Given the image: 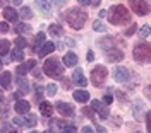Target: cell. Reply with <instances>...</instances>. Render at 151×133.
<instances>
[{"mask_svg":"<svg viewBox=\"0 0 151 133\" xmlns=\"http://www.w3.org/2000/svg\"><path fill=\"white\" fill-rule=\"evenodd\" d=\"M132 19L131 12L125 9L124 5H112L108 9V22L112 26H124V24H129Z\"/></svg>","mask_w":151,"mask_h":133,"instance_id":"1","label":"cell"},{"mask_svg":"<svg viewBox=\"0 0 151 133\" xmlns=\"http://www.w3.org/2000/svg\"><path fill=\"white\" fill-rule=\"evenodd\" d=\"M65 21L72 29H81L84 26V22L88 21V12L81 7H72V9L67 10Z\"/></svg>","mask_w":151,"mask_h":133,"instance_id":"2","label":"cell"},{"mask_svg":"<svg viewBox=\"0 0 151 133\" xmlns=\"http://www.w3.org/2000/svg\"><path fill=\"white\" fill-rule=\"evenodd\" d=\"M132 58L136 63H150L151 62V45L146 43V41H141L134 46V51H132Z\"/></svg>","mask_w":151,"mask_h":133,"instance_id":"3","label":"cell"},{"mask_svg":"<svg viewBox=\"0 0 151 133\" xmlns=\"http://www.w3.org/2000/svg\"><path fill=\"white\" fill-rule=\"evenodd\" d=\"M43 72L48 77H52V79H62V75H64V66H62L60 60L57 57H52L43 63Z\"/></svg>","mask_w":151,"mask_h":133,"instance_id":"4","label":"cell"},{"mask_svg":"<svg viewBox=\"0 0 151 133\" xmlns=\"http://www.w3.org/2000/svg\"><path fill=\"white\" fill-rule=\"evenodd\" d=\"M106 75H108L106 66L96 65L93 70H91V84H93L94 87H101L105 84V80H106Z\"/></svg>","mask_w":151,"mask_h":133,"instance_id":"5","label":"cell"},{"mask_svg":"<svg viewBox=\"0 0 151 133\" xmlns=\"http://www.w3.org/2000/svg\"><path fill=\"white\" fill-rule=\"evenodd\" d=\"M129 7L132 9V12H136L137 16H148L151 12V4L146 0H129Z\"/></svg>","mask_w":151,"mask_h":133,"instance_id":"6","label":"cell"},{"mask_svg":"<svg viewBox=\"0 0 151 133\" xmlns=\"http://www.w3.org/2000/svg\"><path fill=\"white\" fill-rule=\"evenodd\" d=\"M55 109L62 114V116H65V118H72V116L76 114L74 106L70 104V103H64V101H58V103L55 104Z\"/></svg>","mask_w":151,"mask_h":133,"instance_id":"7","label":"cell"},{"mask_svg":"<svg viewBox=\"0 0 151 133\" xmlns=\"http://www.w3.org/2000/svg\"><path fill=\"white\" fill-rule=\"evenodd\" d=\"M91 108H93L94 111L100 114V118H101V120H106V118L110 116V111H108V104H105L103 101H98V99H94L93 103H91Z\"/></svg>","mask_w":151,"mask_h":133,"instance_id":"8","label":"cell"},{"mask_svg":"<svg viewBox=\"0 0 151 133\" xmlns=\"http://www.w3.org/2000/svg\"><path fill=\"white\" fill-rule=\"evenodd\" d=\"M113 77H115V80H117V82L125 84V82H129V80H131V72H129L125 66H117V68L113 70Z\"/></svg>","mask_w":151,"mask_h":133,"instance_id":"9","label":"cell"},{"mask_svg":"<svg viewBox=\"0 0 151 133\" xmlns=\"http://www.w3.org/2000/svg\"><path fill=\"white\" fill-rule=\"evenodd\" d=\"M105 58H106L108 62L115 63V62L124 60V53H122V50H119V48H108V50L105 51Z\"/></svg>","mask_w":151,"mask_h":133,"instance_id":"10","label":"cell"},{"mask_svg":"<svg viewBox=\"0 0 151 133\" xmlns=\"http://www.w3.org/2000/svg\"><path fill=\"white\" fill-rule=\"evenodd\" d=\"M2 16H4V19L7 21V22H17V19H19L21 14H19L14 7H5L4 12H2Z\"/></svg>","mask_w":151,"mask_h":133,"instance_id":"11","label":"cell"},{"mask_svg":"<svg viewBox=\"0 0 151 133\" xmlns=\"http://www.w3.org/2000/svg\"><path fill=\"white\" fill-rule=\"evenodd\" d=\"M35 65H36V62L35 60H28V62H24V63H21V65L17 66V75H26L28 72H31V70H35Z\"/></svg>","mask_w":151,"mask_h":133,"instance_id":"12","label":"cell"},{"mask_svg":"<svg viewBox=\"0 0 151 133\" xmlns=\"http://www.w3.org/2000/svg\"><path fill=\"white\" fill-rule=\"evenodd\" d=\"M29 108H31V106H29V103L26 101V99H19V101L14 103V109H16L17 114H28Z\"/></svg>","mask_w":151,"mask_h":133,"instance_id":"13","label":"cell"},{"mask_svg":"<svg viewBox=\"0 0 151 133\" xmlns=\"http://www.w3.org/2000/svg\"><path fill=\"white\" fill-rule=\"evenodd\" d=\"M72 80H74L76 86H81V87L88 86V80H86V77H84V74H83L81 68H76L74 70V74H72Z\"/></svg>","mask_w":151,"mask_h":133,"instance_id":"14","label":"cell"},{"mask_svg":"<svg viewBox=\"0 0 151 133\" xmlns=\"http://www.w3.org/2000/svg\"><path fill=\"white\" fill-rule=\"evenodd\" d=\"M45 43H47V41H45V33H43V31H40L36 36H35V41H33V51L38 55V53H40V50H41V46H43Z\"/></svg>","mask_w":151,"mask_h":133,"instance_id":"15","label":"cell"},{"mask_svg":"<svg viewBox=\"0 0 151 133\" xmlns=\"http://www.w3.org/2000/svg\"><path fill=\"white\" fill-rule=\"evenodd\" d=\"M48 34L52 36V38H60V36H64V28L60 26V24H50L48 26Z\"/></svg>","mask_w":151,"mask_h":133,"instance_id":"16","label":"cell"},{"mask_svg":"<svg viewBox=\"0 0 151 133\" xmlns=\"http://www.w3.org/2000/svg\"><path fill=\"white\" fill-rule=\"evenodd\" d=\"M35 2H36V7L41 10L43 16H47L48 17V16L52 14V5L48 4V0H35Z\"/></svg>","mask_w":151,"mask_h":133,"instance_id":"17","label":"cell"},{"mask_svg":"<svg viewBox=\"0 0 151 133\" xmlns=\"http://www.w3.org/2000/svg\"><path fill=\"white\" fill-rule=\"evenodd\" d=\"M74 99L76 101H77V103H81V104H84V103H88V101H89V92H88V91H84V89H83V91H81V89H77V91H74Z\"/></svg>","mask_w":151,"mask_h":133,"instance_id":"18","label":"cell"},{"mask_svg":"<svg viewBox=\"0 0 151 133\" xmlns=\"http://www.w3.org/2000/svg\"><path fill=\"white\" fill-rule=\"evenodd\" d=\"M64 65L65 66H76L77 65V55L72 51H67L64 55Z\"/></svg>","mask_w":151,"mask_h":133,"instance_id":"19","label":"cell"},{"mask_svg":"<svg viewBox=\"0 0 151 133\" xmlns=\"http://www.w3.org/2000/svg\"><path fill=\"white\" fill-rule=\"evenodd\" d=\"M53 109H55L53 104H50V103H47V101H41V103H40V111H41L43 116H47V118L53 114Z\"/></svg>","mask_w":151,"mask_h":133,"instance_id":"20","label":"cell"},{"mask_svg":"<svg viewBox=\"0 0 151 133\" xmlns=\"http://www.w3.org/2000/svg\"><path fill=\"white\" fill-rule=\"evenodd\" d=\"M38 123V116L33 113H28L24 116V128H35Z\"/></svg>","mask_w":151,"mask_h":133,"instance_id":"21","label":"cell"},{"mask_svg":"<svg viewBox=\"0 0 151 133\" xmlns=\"http://www.w3.org/2000/svg\"><path fill=\"white\" fill-rule=\"evenodd\" d=\"M0 79H2V89H4V91H7V89L10 87V84H12V74L7 72V70H4Z\"/></svg>","mask_w":151,"mask_h":133,"instance_id":"22","label":"cell"},{"mask_svg":"<svg viewBox=\"0 0 151 133\" xmlns=\"http://www.w3.org/2000/svg\"><path fill=\"white\" fill-rule=\"evenodd\" d=\"M14 31L17 33L19 36H28V34H31V26L26 24V22H22V24H17L14 28Z\"/></svg>","mask_w":151,"mask_h":133,"instance_id":"23","label":"cell"},{"mask_svg":"<svg viewBox=\"0 0 151 133\" xmlns=\"http://www.w3.org/2000/svg\"><path fill=\"white\" fill-rule=\"evenodd\" d=\"M53 50H55V45H53L52 41H47V43L41 46V50H40V53H38V55H40V58H43V57H47L48 53H52Z\"/></svg>","mask_w":151,"mask_h":133,"instance_id":"24","label":"cell"},{"mask_svg":"<svg viewBox=\"0 0 151 133\" xmlns=\"http://www.w3.org/2000/svg\"><path fill=\"white\" fill-rule=\"evenodd\" d=\"M142 109H144V104H142L141 101H137L136 104H134V109H132V116L137 120V121H141L142 120Z\"/></svg>","mask_w":151,"mask_h":133,"instance_id":"25","label":"cell"},{"mask_svg":"<svg viewBox=\"0 0 151 133\" xmlns=\"http://www.w3.org/2000/svg\"><path fill=\"white\" fill-rule=\"evenodd\" d=\"M14 82H16V84L19 86V91H22L24 94H26V92L29 91V84H28V80H26V79H22V75H17Z\"/></svg>","mask_w":151,"mask_h":133,"instance_id":"26","label":"cell"},{"mask_svg":"<svg viewBox=\"0 0 151 133\" xmlns=\"http://www.w3.org/2000/svg\"><path fill=\"white\" fill-rule=\"evenodd\" d=\"M10 60H12V62H22V60H24L22 50H21V48H14L12 53H10Z\"/></svg>","mask_w":151,"mask_h":133,"instance_id":"27","label":"cell"},{"mask_svg":"<svg viewBox=\"0 0 151 133\" xmlns=\"http://www.w3.org/2000/svg\"><path fill=\"white\" fill-rule=\"evenodd\" d=\"M50 125H52L53 132H55V130H58V133H60V132H62V130L67 126V123L64 121V120H52V121H50Z\"/></svg>","mask_w":151,"mask_h":133,"instance_id":"28","label":"cell"},{"mask_svg":"<svg viewBox=\"0 0 151 133\" xmlns=\"http://www.w3.org/2000/svg\"><path fill=\"white\" fill-rule=\"evenodd\" d=\"M9 48H10V43L7 39H2V41H0V55L5 57V55L9 53Z\"/></svg>","mask_w":151,"mask_h":133,"instance_id":"29","label":"cell"},{"mask_svg":"<svg viewBox=\"0 0 151 133\" xmlns=\"http://www.w3.org/2000/svg\"><path fill=\"white\" fill-rule=\"evenodd\" d=\"M93 31H98V33H106L108 28L105 26L101 21H94V22H93Z\"/></svg>","mask_w":151,"mask_h":133,"instance_id":"30","label":"cell"},{"mask_svg":"<svg viewBox=\"0 0 151 133\" xmlns=\"http://www.w3.org/2000/svg\"><path fill=\"white\" fill-rule=\"evenodd\" d=\"M19 14H21V17L22 19H33V12H31V9L29 7H21V10H19Z\"/></svg>","mask_w":151,"mask_h":133,"instance_id":"31","label":"cell"},{"mask_svg":"<svg viewBox=\"0 0 151 133\" xmlns=\"http://www.w3.org/2000/svg\"><path fill=\"white\" fill-rule=\"evenodd\" d=\"M150 34H151V26L150 24H144L141 28V31H139V36H141V38H148Z\"/></svg>","mask_w":151,"mask_h":133,"instance_id":"32","label":"cell"},{"mask_svg":"<svg viewBox=\"0 0 151 133\" xmlns=\"http://www.w3.org/2000/svg\"><path fill=\"white\" fill-rule=\"evenodd\" d=\"M26 46H28V41H26V38H24V36H19V38L16 39V48H21V50H24Z\"/></svg>","mask_w":151,"mask_h":133,"instance_id":"33","label":"cell"},{"mask_svg":"<svg viewBox=\"0 0 151 133\" xmlns=\"http://www.w3.org/2000/svg\"><path fill=\"white\" fill-rule=\"evenodd\" d=\"M35 99L38 103H41L43 99V92H41V86H35Z\"/></svg>","mask_w":151,"mask_h":133,"instance_id":"34","label":"cell"},{"mask_svg":"<svg viewBox=\"0 0 151 133\" xmlns=\"http://www.w3.org/2000/svg\"><path fill=\"white\" fill-rule=\"evenodd\" d=\"M57 91H58V87H57L55 84H48L47 86V94L48 96H55Z\"/></svg>","mask_w":151,"mask_h":133,"instance_id":"35","label":"cell"},{"mask_svg":"<svg viewBox=\"0 0 151 133\" xmlns=\"http://www.w3.org/2000/svg\"><path fill=\"white\" fill-rule=\"evenodd\" d=\"M94 113L96 111H94L93 108H83V114L88 116V118H94Z\"/></svg>","mask_w":151,"mask_h":133,"instance_id":"36","label":"cell"},{"mask_svg":"<svg viewBox=\"0 0 151 133\" xmlns=\"http://www.w3.org/2000/svg\"><path fill=\"white\" fill-rule=\"evenodd\" d=\"M12 125H14L16 128H24V120H21V118H12Z\"/></svg>","mask_w":151,"mask_h":133,"instance_id":"37","label":"cell"},{"mask_svg":"<svg viewBox=\"0 0 151 133\" xmlns=\"http://www.w3.org/2000/svg\"><path fill=\"white\" fill-rule=\"evenodd\" d=\"M146 128H148V133H151V111L146 113Z\"/></svg>","mask_w":151,"mask_h":133,"instance_id":"38","label":"cell"},{"mask_svg":"<svg viewBox=\"0 0 151 133\" xmlns=\"http://www.w3.org/2000/svg\"><path fill=\"white\" fill-rule=\"evenodd\" d=\"M60 133H76V126H72V125H67V126Z\"/></svg>","mask_w":151,"mask_h":133,"instance_id":"39","label":"cell"},{"mask_svg":"<svg viewBox=\"0 0 151 133\" xmlns=\"http://www.w3.org/2000/svg\"><path fill=\"white\" fill-rule=\"evenodd\" d=\"M112 101H113V97H112V94H105V97H103V103L105 104H112Z\"/></svg>","mask_w":151,"mask_h":133,"instance_id":"40","label":"cell"},{"mask_svg":"<svg viewBox=\"0 0 151 133\" xmlns=\"http://www.w3.org/2000/svg\"><path fill=\"white\" fill-rule=\"evenodd\" d=\"M0 31H2V34H5V33H7V31H9V24H7V21H5V22H2V24H0Z\"/></svg>","mask_w":151,"mask_h":133,"instance_id":"41","label":"cell"},{"mask_svg":"<svg viewBox=\"0 0 151 133\" xmlns=\"http://www.w3.org/2000/svg\"><path fill=\"white\" fill-rule=\"evenodd\" d=\"M22 94H24V92H22V91H16V92H14V94H12V99H14V101H19V99H21V97H22Z\"/></svg>","mask_w":151,"mask_h":133,"instance_id":"42","label":"cell"},{"mask_svg":"<svg viewBox=\"0 0 151 133\" xmlns=\"http://www.w3.org/2000/svg\"><path fill=\"white\" fill-rule=\"evenodd\" d=\"M65 4H67V0H53V5L58 7V9H60V7H64Z\"/></svg>","mask_w":151,"mask_h":133,"instance_id":"43","label":"cell"},{"mask_svg":"<svg viewBox=\"0 0 151 133\" xmlns=\"http://www.w3.org/2000/svg\"><path fill=\"white\" fill-rule=\"evenodd\" d=\"M144 94H146V97H148V99L151 101V84L144 87Z\"/></svg>","mask_w":151,"mask_h":133,"instance_id":"44","label":"cell"},{"mask_svg":"<svg viewBox=\"0 0 151 133\" xmlns=\"http://www.w3.org/2000/svg\"><path fill=\"white\" fill-rule=\"evenodd\" d=\"M134 33H136V26H131V28L125 31V36H132Z\"/></svg>","mask_w":151,"mask_h":133,"instance_id":"45","label":"cell"},{"mask_svg":"<svg viewBox=\"0 0 151 133\" xmlns=\"http://www.w3.org/2000/svg\"><path fill=\"white\" fill-rule=\"evenodd\" d=\"M86 58H88V62H93L94 60V51L93 50H88V57Z\"/></svg>","mask_w":151,"mask_h":133,"instance_id":"46","label":"cell"},{"mask_svg":"<svg viewBox=\"0 0 151 133\" xmlns=\"http://www.w3.org/2000/svg\"><path fill=\"white\" fill-rule=\"evenodd\" d=\"M94 128H96V133H106V130H105L101 125H94Z\"/></svg>","mask_w":151,"mask_h":133,"instance_id":"47","label":"cell"},{"mask_svg":"<svg viewBox=\"0 0 151 133\" xmlns=\"http://www.w3.org/2000/svg\"><path fill=\"white\" fill-rule=\"evenodd\" d=\"M33 75H35V79H40V80H41V72H40L38 68H35V70H33Z\"/></svg>","mask_w":151,"mask_h":133,"instance_id":"48","label":"cell"},{"mask_svg":"<svg viewBox=\"0 0 151 133\" xmlns=\"http://www.w3.org/2000/svg\"><path fill=\"white\" fill-rule=\"evenodd\" d=\"M81 133H94V132H93V128H91V126H84V128L81 130Z\"/></svg>","mask_w":151,"mask_h":133,"instance_id":"49","label":"cell"},{"mask_svg":"<svg viewBox=\"0 0 151 133\" xmlns=\"http://www.w3.org/2000/svg\"><path fill=\"white\" fill-rule=\"evenodd\" d=\"M65 45H69V46H76V41H72V38H67Z\"/></svg>","mask_w":151,"mask_h":133,"instance_id":"50","label":"cell"},{"mask_svg":"<svg viewBox=\"0 0 151 133\" xmlns=\"http://www.w3.org/2000/svg\"><path fill=\"white\" fill-rule=\"evenodd\" d=\"M79 2V5H89L91 4V0H77Z\"/></svg>","mask_w":151,"mask_h":133,"instance_id":"51","label":"cell"},{"mask_svg":"<svg viewBox=\"0 0 151 133\" xmlns=\"http://www.w3.org/2000/svg\"><path fill=\"white\" fill-rule=\"evenodd\" d=\"M62 86L65 87V89H70V87H72V82H67V80H64V82H62Z\"/></svg>","mask_w":151,"mask_h":133,"instance_id":"52","label":"cell"},{"mask_svg":"<svg viewBox=\"0 0 151 133\" xmlns=\"http://www.w3.org/2000/svg\"><path fill=\"white\" fill-rule=\"evenodd\" d=\"M100 4H101V0H91V5L93 7H100Z\"/></svg>","mask_w":151,"mask_h":133,"instance_id":"53","label":"cell"},{"mask_svg":"<svg viewBox=\"0 0 151 133\" xmlns=\"http://www.w3.org/2000/svg\"><path fill=\"white\" fill-rule=\"evenodd\" d=\"M2 133H7V125H5V123L2 125Z\"/></svg>","mask_w":151,"mask_h":133,"instance_id":"54","label":"cell"},{"mask_svg":"<svg viewBox=\"0 0 151 133\" xmlns=\"http://www.w3.org/2000/svg\"><path fill=\"white\" fill-rule=\"evenodd\" d=\"M12 4H16V5H21V4H22V0H12Z\"/></svg>","mask_w":151,"mask_h":133,"instance_id":"55","label":"cell"},{"mask_svg":"<svg viewBox=\"0 0 151 133\" xmlns=\"http://www.w3.org/2000/svg\"><path fill=\"white\" fill-rule=\"evenodd\" d=\"M43 133H53V132H50V130H47V132H43Z\"/></svg>","mask_w":151,"mask_h":133,"instance_id":"56","label":"cell"},{"mask_svg":"<svg viewBox=\"0 0 151 133\" xmlns=\"http://www.w3.org/2000/svg\"><path fill=\"white\" fill-rule=\"evenodd\" d=\"M9 133H17V132H12V130H10V132H9Z\"/></svg>","mask_w":151,"mask_h":133,"instance_id":"57","label":"cell"},{"mask_svg":"<svg viewBox=\"0 0 151 133\" xmlns=\"http://www.w3.org/2000/svg\"><path fill=\"white\" fill-rule=\"evenodd\" d=\"M5 2H7V0H2V4H5Z\"/></svg>","mask_w":151,"mask_h":133,"instance_id":"58","label":"cell"},{"mask_svg":"<svg viewBox=\"0 0 151 133\" xmlns=\"http://www.w3.org/2000/svg\"><path fill=\"white\" fill-rule=\"evenodd\" d=\"M31 133H36V132H31Z\"/></svg>","mask_w":151,"mask_h":133,"instance_id":"59","label":"cell"},{"mask_svg":"<svg viewBox=\"0 0 151 133\" xmlns=\"http://www.w3.org/2000/svg\"><path fill=\"white\" fill-rule=\"evenodd\" d=\"M137 133H141V132H137Z\"/></svg>","mask_w":151,"mask_h":133,"instance_id":"60","label":"cell"}]
</instances>
